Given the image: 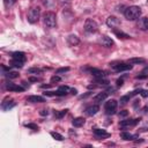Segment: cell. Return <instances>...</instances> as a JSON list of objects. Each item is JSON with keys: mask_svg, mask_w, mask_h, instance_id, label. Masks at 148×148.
Segmentation results:
<instances>
[{"mask_svg": "<svg viewBox=\"0 0 148 148\" xmlns=\"http://www.w3.org/2000/svg\"><path fill=\"white\" fill-rule=\"evenodd\" d=\"M68 91H71V88L67 86H60L58 88V90L56 91V96H65L68 94Z\"/></svg>", "mask_w": 148, "mask_h": 148, "instance_id": "obj_11", "label": "cell"}, {"mask_svg": "<svg viewBox=\"0 0 148 148\" xmlns=\"http://www.w3.org/2000/svg\"><path fill=\"white\" fill-rule=\"evenodd\" d=\"M5 75H6V77H8V79H16V77L18 76V73H17V72H10V71H8Z\"/></svg>", "mask_w": 148, "mask_h": 148, "instance_id": "obj_27", "label": "cell"}, {"mask_svg": "<svg viewBox=\"0 0 148 148\" xmlns=\"http://www.w3.org/2000/svg\"><path fill=\"white\" fill-rule=\"evenodd\" d=\"M39 114H40V116H47V114H49V111H47V110H40V111H39Z\"/></svg>", "mask_w": 148, "mask_h": 148, "instance_id": "obj_39", "label": "cell"}, {"mask_svg": "<svg viewBox=\"0 0 148 148\" xmlns=\"http://www.w3.org/2000/svg\"><path fill=\"white\" fill-rule=\"evenodd\" d=\"M40 16V8L39 7H31L28 12V21L30 23H36Z\"/></svg>", "mask_w": 148, "mask_h": 148, "instance_id": "obj_3", "label": "cell"}, {"mask_svg": "<svg viewBox=\"0 0 148 148\" xmlns=\"http://www.w3.org/2000/svg\"><path fill=\"white\" fill-rule=\"evenodd\" d=\"M140 95L143 97V98H146V97H148V90H145V89H141V91H140Z\"/></svg>", "mask_w": 148, "mask_h": 148, "instance_id": "obj_35", "label": "cell"}, {"mask_svg": "<svg viewBox=\"0 0 148 148\" xmlns=\"http://www.w3.org/2000/svg\"><path fill=\"white\" fill-rule=\"evenodd\" d=\"M76 92H77V90H76V89H71V94L76 95Z\"/></svg>", "mask_w": 148, "mask_h": 148, "instance_id": "obj_42", "label": "cell"}, {"mask_svg": "<svg viewBox=\"0 0 148 148\" xmlns=\"http://www.w3.org/2000/svg\"><path fill=\"white\" fill-rule=\"evenodd\" d=\"M27 101H28V102H31V103H43V102H45V98H44L43 96L31 95V96H28Z\"/></svg>", "mask_w": 148, "mask_h": 148, "instance_id": "obj_12", "label": "cell"}, {"mask_svg": "<svg viewBox=\"0 0 148 148\" xmlns=\"http://www.w3.org/2000/svg\"><path fill=\"white\" fill-rule=\"evenodd\" d=\"M112 31H113V34H114L118 38H123V39L130 38V35H127L126 32H124V31H121V30H119V29H117V28H113Z\"/></svg>", "mask_w": 148, "mask_h": 148, "instance_id": "obj_19", "label": "cell"}, {"mask_svg": "<svg viewBox=\"0 0 148 148\" xmlns=\"http://www.w3.org/2000/svg\"><path fill=\"white\" fill-rule=\"evenodd\" d=\"M140 123V118H134V119H126L120 121L121 127H130V126H135L136 124Z\"/></svg>", "mask_w": 148, "mask_h": 148, "instance_id": "obj_8", "label": "cell"}, {"mask_svg": "<svg viewBox=\"0 0 148 148\" xmlns=\"http://www.w3.org/2000/svg\"><path fill=\"white\" fill-rule=\"evenodd\" d=\"M86 123V119L84 118H82V117H77V118H74L73 119V121H72V124H73V126L74 127H81V126H83V124Z\"/></svg>", "mask_w": 148, "mask_h": 148, "instance_id": "obj_21", "label": "cell"}, {"mask_svg": "<svg viewBox=\"0 0 148 148\" xmlns=\"http://www.w3.org/2000/svg\"><path fill=\"white\" fill-rule=\"evenodd\" d=\"M15 2H16V0H3V5H5V7H7V8H9V7H12L13 5H15Z\"/></svg>", "mask_w": 148, "mask_h": 148, "instance_id": "obj_31", "label": "cell"}, {"mask_svg": "<svg viewBox=\"0 0 148 148\" xmlns=\"http://www.w3.org/2000/svg\"><path fill=\"white\" fill-rule=\"evenodd\" d=\"M124 15H125V17L128 21H134V20H136V18L140 17V15H141V8L139 6H130V7H127L125 9Z\"/></svg>", "mask_w": 148, "mask_h": 148, "instance_id": "obj_1", "label": "cell"}, {"mask_svg": "<svg viewBox=\"0 0 148 148\" xmlns=\"http://www.w3.org/2000/svg\"><path fill=\"white\" fill-rule=\"evenodd\" d=\"M67 109H65V110H60V111H54V117L56 118H58V119H61L66 113H67Z\"/></svg>", "mask_w": 148, "mask_h": 148, "instance_id": "obj_24", "label": "cell"}, {"mask_svg": "<svg viewBox=\"0 0 148 148\" xmlns=\"http://www.w3.org/2000/svg\"><path fill=\"white\" fill-rule=\"evenodd\" d=\"M101 43H102V45L103 46H105V47H111L112 45H113V40L109 37V36H102V39H101Z\"/></svg>", "mask_w": 148, "mask_h": 148, "instance_id": "obj_16", "label": "cell"}, {"mask_svg": "<svg viewBox=\"0 0 148 148\" xmlns=\"http://www.w3.org/2000/svg\"><path fill=\"white\" fill-rule=\"evenodd\" d=\"M10 66H13V67H17V68H21V67H23V61H20V60H15V59H13V60H12V62H10Z\"/></svg>", "mask_w": 148, "mask_h": 148, "instance_id": "obj_26", "label": "cell"}, {"mask_svg": "<svg viewBox=\"0 0 148 148\" xmlns=\"http://www.w3.org/2000/svg\"><path fill=\"white\" fill-rule=\"evenodd\" d=\"M98 110H99V106H98V105H96V104L90 105V106H88V108L86 109V114H88V116H94V114H96V113L98 112Z\"/></svg>", "mask_w": 148, "mask_h": 148, "instance_id": "obj_15", "label": "cell"}, {"mask_svg": "<svg viewBox=\"0 0 148 148\" xmlns=\"http://www.w3.org/2000/svg\"><path fill=\"white\" fill-rule=\"evenodd\" d=\"M130 99H131L130 94L128 95H125V96H121L120 97V104H126L127 102H130Z\"/></svg>", "mask_w": 148, "mask_h": 148, "instance_id": "obj_30", "label": "cell"}, {"mask_svg": "<svg viewBox=\"0 0 148 148\" xmlns=\"http://www.w3.org/2000/svg\"><path fill=\"white\" fill-rule=\"evenodd\" d=\"M15 102L13 101V99H9V101H5V102H2V104H1V108H2V110H5V111H8V110H10L12 108H14L15 106Z\"/></svg>", "mask_w": 148, "mask_h": 148, "instance_id": "obj_14", "label": "cell"}, {"mask_svg": "<svg viewBox=\"0 0 148 148\" xmlns=\"http://www.w3.org/2000/svg\"><path fill=\"white\" fill-rule=\"evenodd\" d=\"M89 72L95 77H104L105 76V72L102 69H98V68H89Z\"/></svg>", "mask_w": 148, "mask_h": 148, "instance_id": "obj_13", "label": "cell"}, {"mask_svg": "<svg viewBox=\"0 0 148 148\" xmlns=\"http://www.w3.org/2000/svg\"><path fill=\"white\" fill-rule=\"evenodd\" d=\"M94 134L98 138V139H104V138H110L111 134L108 133L105 130H102V128H95L94 130Z\"/></svg>", "mask_w": 148, "mask_h": 148, "instance_id": "obj_10", "label": "cell"}, {"mask_svg": "<svg viewBox=\"0 0 148 148\" xmlns=\"http://www.w3.org/2000/svg\"><path fill=\"white\" fill-rule=\"evenodd\" d=\"M106 24H108V27H110L111 29H113V28H117L120 24V22H119V20L116 16H109L106 18Z\"/></svg>", "mask_w": 148, "mask_h": 148, "instance_id": "obj_9", "label": "cell"}, {"mask_svg": "<svg viewBox=\"0 0 148 148\" xmlns=\"http://www.w3.org/2000/svg\"><path fill=\"white\" fill-rule=\"evenodd\" d=\"M68 71H69V67H61V68L57 69L56 73L57 74H61V73H65V72H68Z\"/></svg>", "mask_w": 148, "mask_h": 148, "instance_id": "obj_33", "label": "cell"}, {"mask_svg": "<svg viewBox=\"0 0 148 148\" xmlns=\"http://www.w3.org/2000/svg\"><path fill=\"white\" fill-rule=\"evenodd\" d=\"M24 126H25V127H28V128H31V130H34V131H37V130H38V126H37L36 124H32V123L24 124Z\"/></svg>", "mask_w": 148, "mask_h": 148, "instance_id": "obj_32", "label": "cell"}, {"mask_svg": "<svg viewBox=\"0 0 148 148\" xmlns=\"http://www.w3.org/2000/svg\"><path fill=\"white\" fill-rule=\"evenodd\" d=\"M28 73L29 74H40L42 73V69L40 68H37V67H32V68H29L28 69Z\"/></svg>", "mask_w": 148, "mask_h": 148, "instance_id": "obj_29", "label": "cell"}, {"mask_svg": "<svg viewBox=\"0 0 148 148\" xmlns=\"http://www.w3.org/2000/svg\"><path fill=\"white\" fill-rule=\"evenodd\" d=\"M44 95L45 96H56V91H45Z\"/></svg>", "mask_w": 148, "mask_h": 148, "instance_id": "obj_37", "label": "cell"}, {"mask_svg": "<svg viewBox=\"0 0 148 148\" xmlns=\"http://www.w3.org/2000/svg\"><path fill=\"white\" fill-rule=\"evenodd\" d=\"M123 83H124V80H123V79H118V80H117V87H121Z\"/></svg>", "mask_w": 148, "mask_h": 148, "instance_id": "obj_38", "label": "cell"}, {"mask_svg": "<svg viewBox=\"0 0 148 148\" xmlns=\"http://www.w3.org/2000/svg\"><path fill=\"white\" fill-rule=\"evenodd\" d=\"M12 58L13 59H15V60H20V61H25V54L23 53V52H18V51H16V52H13L12 53Z\"/></svg>", "mask_w": 148, "mask_h": 148, "instance_id": "obj_20", "label": "cell"}, {"mask_svg": "<svg viewBox=\"0 0 148 148\" xmlns=\"http://www.w3.org/2000/svg\"><path fill=\"white\" fill-rule=\"evenodd\" d=\"M128 116V111L127 110H123L119 112V117H127Z\"/></svg>", "mask_w": 148, "mask_h": 148, "instance_id": "obj_36", "label": "cell"}, {"mask_svg": "<svg viewBox=\"0 0 148 148\" xmlns=\"http://www.w3.org/2000/svg\"><path fill=\"white\" fill-rule=\"evenodd\" d=\"M106 97H108V92H106V91H102V92H98V94L94 97V101H95V102H102V101H104Z\"/></svg>", "mask_w": 148, "mask_h": 148, "instance_id": "obj_23", "label": "cell"}, {"mask_svg": "<svg viewBox=\"0 0 148 148\" xmlns=\"http://www.w3.org/2000/svg\"><path fill=\"white\" fill-rule=\"evenodd\" d=\"M117 101L116 99H109L108 102H105V105H104V109H105V112L108 114H113L116 112V109H117Z\"/></svg>", "mask_w": 148, "mask_h": 148, "instance_id": "obj_5", "label": "cell"}, {"mask_svg": "<svg viewBox=\"0 0 148 148\" xmlns=\"http://www.w3.org/2000/svg\"><path fill=\"white\" fill-rule=\"evenodd\" d=\"M111 65V67L116 71V72H124V71H130V69H132V65H130V62L128 64H124V62H118V64H110Z\"/></svg>", "mask_w": 148, "mask_h": 148, "instance_id": "obj_6", "label": "cell"}, {"mask_svg": "<svg viewBox=\"0 0 148 148\" xmlns=\"http://www.w3.org/2000/svg\"><path fill=\"white\" fill-rule=\"evenodd\" d=\"M146 60L143 58H131L128 59V62L130 64H143Z\"/></svg>", "mask_w": 148, "mask_h": 148, "instance_id": "obj_25", "label": "cell"}, {"mask_svg": "<svg viewBox=\"0 0 148 148\" xmlns=\"http://www.w3.org/2000/svg\"><path fill=\"white\" fill-rule=\"evenodd\" d=\"M49 87H51V84H43L42 86V88H49Z\"/></svg>", "mask_w": 148, "mask_h": 148, "instance_id": "obj_43", "label": "cell"}, {"mask_svg": "<svg viewBox=\"0 0 148 148\" xmlns=\"http://www.w3.org/2000/svg\"><path fill=\"white\" fill-rule=\"evenodd\" d=\"M67 43H68L71 46H75V45H77V44L80 43V39H79V37L75 36V35H69V36L67 37Z\"/></svg>", "mask_w": 148, "mask_h": 148, "instance_id": "obj_18", "label": "cell"}, {"mask_svg": "<svg viewBox=\"0 0 148 148\" xmlns=\"http://www.w3.org/2000/svg\"><path fill=\"white\" fill-rule=\"evenodd\" d=\"M138 27L141 30H148V17H141V18H139Z\"/></svg>", "mask_w": 148, "mask_h": 148, "instance_id": "obj_17", "label": "cell"}, {"mask_svg": "<svg viewBox=\"0 0 148 148\" xmlns=\"http://www.w3.org/2000/svg\"><path fill=\"white\" fill-rule=\"evenodd\" d=\"M61 79L58 76V75H54V76H52L51 77V83H54V82H59Z\"/></svg>", "mask_w": 148, "mask_h": 148, "instance_id": "obj_34", "label": "cell"}, {"mask_svg": "<svg viewBox=\"0 0 148 148\" xmlns=\"http://www.w3.org/2000/svg\"><path fill=\"white\" fill-rule=\"evenodd\" d=\"M44 24L47 28H54L57 25V16L53 12H46L44 14Z\"/></svg>", "mask_w": 148, "mask_h": 148, "instance_id": "obj_2", "label": "cell"}, {"mask_svg": "<svg viewBox=\"0 0 148 148\" xmlns=\"http://www.w3.org/2000/svg\"><path fill=\"white\" fill-rule=\"evenodd\" d=\"M83 27H84V30L87 32H91V34L92 32H96L98 30V24L96 23V21H94L91 18H87Z\"/></svg>", "mask_w": 148, "mask_h": 148, "instance_id": "obj_4", "label": "cell"}, {"mask_svg": "<svg viewBox=\"0 0 148 148\" xmlns=\"http://www.w3.org/2000/svg\"><path fill=\"white\" fill-rule=\"evenodd\" d=\"M50 134H51V136H52L53 139H56V140H58V141H62V140H64V136H62L61 134L57 133V132H51Z\"/></svg>", "mask_w": 148, "mask_h": 148, "instance_id": "obj_28", "label": "cell"}, {"mask_svg": "<svg viewBox=\"0 0 148 148\" xmlns=\"http://www.w3.org/2000/svg\"><path fill=\"white\" fill-rule=\"evenodd\" d=\"M120 138L121 139H124V140H134V139H136L138 138V135H133V134H131L130 132H121L120 133Z\"/></svg>", "mask_w": 148, "mask_h": 148, "instance_id": "obj_22", "label": "cell"}, {"mask_svg": "<svg viewBox=\"0 0 148 148\" xmlns=\"http://www.w3.org/2000/svg\"><path fill=\"white\" fill-rule=\"evenodd\" d=\"M147 1H148V0H147Z\"/></svg>", "mask_w": 148, "mask_h": 148, "instance_id": "obj_44", "label": "cell"}, {"mask_svg": "<svg viewBox=\"0 0 148 148\" xmlns=\"http://www.w3.org/2000/svg\"><path fill=\"white\" fill-rule=\"evenodd\" d=\"M6 88H7V90H9V91H16V92L24 91V88H23L22 86L15 84V83H13V82H7V83H6Z\"/></svg>", "mask_w": 148, "mask_h": 148, "instance_id": "obj_7", "label": "cell"}, {"mask_svg": "<svg viewBox=\"0 0 148 148\" xmlns=\"http://www.w3.org/2000/svg\"><path fill=\"white\" fill-rule=\"evenodd\" d=\"M148 75L147 74H142V75H136V79H139V80H142V79H146Z\"/></svg>", "mask_w": 148, "mask_h": 148, "instance_id": "obj_40", "label": "cell"}, {"mask_svg": "<svg viewBox=\"0 0 148 148\" xmlns=\"http://www.w3.org/2000/svg\"><path fill=\"white\" fill-rule=\"evenodd\" d=\"M29 80H30V81H31V82H36V81H38V80H39V79H37V77H30V79H29Z\"/></svg>", "mask_w": 148, "mask_h": 148, "instance_id": "obj_41", "label": "cell"}]
</instances>
